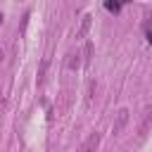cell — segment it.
<instances>
[{"label":"cell","instance_id":"obj_1","mask_svg":"<svg viewBox=\"0 0 152 152\" xmlns=\"http://www.w3.org/2000/svg\"><path fill=\"white\" fill-rule=\"evenodd\" d=\"M152 128V104H147L140 112V121H138V138H145Z\"/></svg>","mask_w":152,"mask_h":152},{"label":"cell","instance_id":"obj_2","mask_svg":"<svg viewBox=\"0 0 152 152\" xmlns=\"http://www.w3.org/2000/svg\"><path fill=\"white\" fill-rule=\"evenodd\" d=\"M128 109L126 107H121L119 112H116V116H114V124H112V133L114 135H121V131L126 128V124H128Z\"/></svg>","mask_w":152,"mask_h":152},{"label":"cell","instance_id":"obj_3","mask_svg":"<svg viewBox=\"0 0 152 152\" xmlns=\"http://www.w3.org/2000/svg\"><path fill=\"white\" fill-rule=\"evenodd\" d=\"M97 147H100V133L95 131L86 138V142L81 145V152H97Z\"/></svg>","mask_w":152,"mask_h":152},{"label":"cell","instance_id":"obj_4","mask_svg":"<svg viewBox=\"0 0 152 152\" xmlns=\"http://www.w3.org/2000/svg\"><path fill=\"white\" fill-rule=\"evenodd\" d=\"M81 62H83V57H81V52H78V50L66 55V69H69V71H76V69L81 66Z\"/></svg>","mask_w":152,"mask_h":152},{"label":"cell","instance_id":"obj_5","mask_svg":"<svg viewBox=\"0 0 152 152\" xmlns=\"http://www.w3.org/2000/svg\"><path fill=\"white\" fill-rule=\"evenodd\" d=\"M90 14H86L83 19H81V26H78V31H76V38H86V33H88V28H90Z\"/></svg>","mask_w":152,"mask_h":152},{"label":"cell","instance_id":"obj_6","mask_svg":"<svg viewBox=\"0 0 152 152\" xmlns=\"http://www.w3.org/2000/svg\"><path fill=\"white\" fill-rule=\"evenodd\" d=\"M90 57H93V43L86 40V45H83V62H90Z\"/></svg>","mask_w":152,"mask_h":152},{"label":"cell","instance_id":"obj_7","mask_svg":"<svg viewBox=\"0 0 152 152\" xmlns=\"http://www.w3.org/2000/svg\"><path fill=\"white\" fill-rule=\"evenodd\" d=\"M93 95H95V81H90V83H88V95H86V104H90V102H93Z\"/></svg>","mask_w":152,"mask_h":152},{"label":"cell","instance_id":"obj_8","mask_svg":"<svg viewBox=\"0 0 152 152\" xmlns=\"http://www.w3.org/2000/svg\"><path fill=\"white\" fill-rule=\"evenodd\" d=\"M45 69H48V59H43V64H40V71H38V83H43V74H45Z\"/></svg>","mask_w":152,"mask_h":152},{"label":"cell","instance_id":"obj_9","mask_svg":"<svg viewBox=\"0 0 152 152\" xmlns=\"http://www.w3.org/2000/svg\"><path fill=\"white\" fill-rule=\"evenodd\" d=\"M150 43H152V33H150Z\"/></svg>","mask_w":152,"mask_h":152}]
</instances>
